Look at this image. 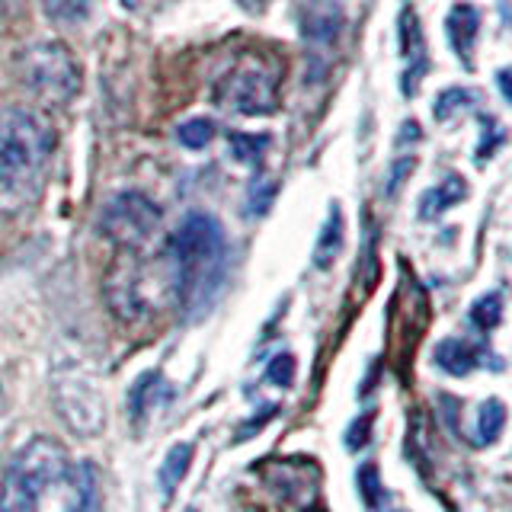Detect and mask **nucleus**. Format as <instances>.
Returning <instances> with one entry per match:
<instances>
[{
  "mask_svg": "<svg viewBox=\"0 0 512 512\" xmlns=\"http://www.w3.org/2000/svg\"><path fill=\"white\" fill-rule=\"evenodd\" d=\"M93 464H74L55 439H32L13 455L0 490V512H96Z\"/></svg>",
  "mask_w": 512,
  "mask_h": 512,
  "instance_id": "f257e3e1",
  "label": "nucleus"
},
{
  "mask_svg": "<svg viewBox=\"0 0 512 512\" xmlns=\"http://www.w3.org/2000/svg\"><path fill=\"white\" fill-rule=\"evenodd\" d=\"M228 244L221 224L205 212H189L167 244V272L176 301L189 314L208 308L224 282Z\"/></svg>",
  "mask_w": 512,
  "mask_h": 512,
  "instance_id": "f03ea898",
  "label": "nucleus"
},
{
  "mask_svg": "<svg viewBox=\"0 0 512 512\" xmlns=\"http://www.w3.org/2000/svg\"><path fill=\"white\" fill-rule=\"evenodd\" d=\"M55 132L42 116L29 109L0 112V205L20 212L42 192L48 160H52Z\"/></svg>",
  "mask_w": 512,
  "mask_h": 512,
  "instance_id": "7ed1b4c3",
  "label": "nucleus"
},
{
  "mask_svg": "<svg viewBox=\"0 0 512 512\" xmlns=\"http://www.w3.org/2000/svg\"><path fill=\"white\" fill-rule=\"evenodd\" d=\"M20 80L29 93H36L45 103L71 100L80 87V71L74 55L61 42L29 45L20 55Z\"/></svg>",
  "mask_w": 512,
  "mask_h": 512,
  "instance_id": "20e7f679",
  "label": "nucleus"
},
{
  "mask_svg": "<svg viewBox=\"0 0 512 512\" xmlns=\"http://www.w3.org/2000/svg\"><path fill=\"white\" fill-rule=\"evenodd\" d=\"M218 103L237 116H266L276 109V74L263 61H240L218 84Z\"/></svg>",
  "mask_w": 512,
  "mask_h": 512,
  "instance_id": "39448f33",
  "label": "nucleus"
},
{
  "mask_svg": "<svg viewBox=\"0 0 512 512\" xmlns=\"http://www.w3.org/2000/svg\"><path fill=\"white\" fill-rule=\"evenodd\" d=\"M160 224V212L151 199H144L141 192H122L103 212V228L106 234L122 247H141L148 244L151 234Z\"/></svg>",
  "mask_w": 512,
  "mask_h": 512,
  "instance_id": "423d86ee",
  "label": "nucleus"
},
{
  "mask_svg": "<svg viewBox=\"0 0 512 512\" xmlns=\"http://www.w3.org/2000/svg\"><path fill=\"white\" fill-rule=\"evenodd\" d=\"M448 39H452V48L458 52V58H464V64L471 68V55H474V42H477V29H480V13L471 4H458L452 13H448Z\"/></svg>",
  "mask_w": 512,
  "mask_h": 512,
  "instance_id": "0eeeda50",
  "label": "nucleus"
},
{
  "mask_svg": "<svg viewBox=\"0 0 512 512\" xmlns=\"http://www.w3.org/2000/svg\"><path fill=\"white\" fill-rule=\"evenodd\" d=\"M400 32H404V55H407V64L413 61V71L404 77V93H416V80L423 77L426 71V45H423V32H420V20H416L413 10H404L400 13Z\"/></svg>",
  "mask_w": 512,
  "mask_h": 512,
  "instance_id": "6e6552de",
  "label": "nucleus"
},
{
  "mask_svg": "<svg viewBox=\"0 0 512 512\" xmlns=\"http://www.w3.org/2000/svg\"><path fill=\"white\" fill-rule=\"evenodd\" d=\"M167 394H170V391H167L164 378H160V372H144V375L132 384V391H128V413H132V420L141 426V423L154 413L157 400H164Z\"/></svg>",
  "mask_w": 512,
  "mask_h": 512,
  "instance_id": "1a4fd4ad",
  "label": "nucleus"
},
{
  "mask_svg": "<svg viewBox=\"0 0 512 512\" xmlns=\"http://www.w3.org/2000/svg\"><path fill=\"white\" fill-rule=\"evenodd\" d=\"M432 362H436L445 375H455V378H464L471 375L477 368V349H471L468 343L461 340H442L436 346V352H432Z\"/></svg>",
  "mask_w": 512,
  "mask_h": 512,
  "instance_id": "9d476101",
  "label": "nucleus"
},
{
  "mask_svg": "<svg viewBox=\"0 0 512 512\" xmlns=\"http://www.w3.org/2000/svg\"><path fill=\"white\" fill-rule=\"evenodd\" d=\"M343 234H346L343 212H340V205H333L327 221H324V231H320V237H317V247H314V266L317 269H330L333 266V260L343 250Z\"/></svg>",
  "mask_w": 512,
  "mask_h": 512,
  "instance_id": "9b49d317",
  "label": "nucleus"
},
{
  "mask_svg": "<svg viewBox=\"0 0 512 512\" xmlns=\"http://www.w3.org/2000/svg\"><path fill=\"white\" fill-rule=\"evenodd\" d=\"M189 464H192V445L189 442L173 445L167 452L164 464H160V471H157V484H160V493H164V500H170V496L176 493V487L186 480Z\"/></svg>",
  "mask_w": 512,
  "mask_h": 512,
  "instance_id": "f8f14e48",
  "label": "nucleus"
},
{
  "mask_svg": "<svg viewBox=\"0 0 512 512\" xmlns=\"http://www.w3.org/2000/svg\"><path fill=\"white\" fill-rule=\"evenodd\" d=\"M464 199V180L461 176H448V180L436 189H429L420 202V218H439L445 208H452Z\"/></svg>",
  "mask_w": 512,
  "mask_h": 512,
  "instance_id": "ddd939ff",
  "label": "nucleus"
},
{
  "mask_svg": "<svg viewBox=\"0 0 512 512\" xmlns=\"http://www.w3.org/2000/svg\"><path fill=\"white\" fill-rule=\"evenodd\" d=\"M503 426H506V407L503 400L490 397L484 407L477 413V445H493L496 439L503 436Z\"/></svg>",
  "mask_w": 512,
  "mask_h": 512,
  "instance_id": "4468645a",
  "label": "nucleus"
},
{
  "mask_svg": "<svg viewBox=\"0 0 512 512\" xmlns=\"http://www.w3.org/2000/svg\"><path fill=\"white\" fill-rule=\"evenodd\" d=\"M500 320H503V298H500V292H490V295L474 301L471 324L477 330H496V327H500Z\"/></svg>",
  "mask_w": 512,
  "mask_h": 512,
  "instance_id": "2eb2a0df",
  "label": "nucleus"
},
{
  "mask_svg": "<svg viewBox=\"0 0 512 512\" xmlns=\"http://www.w3.org/2000/svg\"><path fill=\"white\" fill-rule=\"evenodd\" d=\"M228 144H231V151H234V157L240 160V164H256L260 160V154L266 151V144H269V138L266 135H244V132H234L231 138H228Z\"/></svg>",
  "mask_w": 512,
  "mask_h": 512,
  "instance_id": "dca6fc26",
  "label": "nucleus"
},
{
  "mask_svg": "<svg viewBox=\"0 0 512 512\" xmlns=\"http://www.w3.org/2000/svg\"><path fill=\"white\" fill-rule=\"evenodd\" d=\"M42 7L58 23H77L90 13V0H42Z\"/></svg>",
  "mask_w": 512,
  "mask_h": 512,
  "instance_id": "f3484780",
  "label": "nucleus"
},
{
  "mask_svg": "<svg viewBox=\"0 0 512 512\" xmlns=\"http://www.w3.org/2000/svg\"><path fill=\"white\" fill-rule=\"evenodd\" d=\"M176 138H180V144H186V148H205V144L215 138V122L189 119V122H183L180 128H176Z\"/></svg>",
  "mask_w": 512,
  "mask_h": 512,
  "instance_id": "a211bd4d",
  "label": "nucleus"
},
{
  "mask_svg": "<svg viewBox=\"0 0 512 512\" xmlns=\"http://www.w3.org/2000/svg\"><path fill=\"white\" fill-rule=\"evenodd\" d=\"M356 477H359V490H362V500H365V506H368V509L381 506V480H378L375 464H362Z\"/></svg>",
  "mask_w": 512,
  "mask_h": 512,
  "instance_id": "6ab92c4d",
  "label": "nucleus"
},
{
  "mask_svg": "<svg viewBox=\"0 0 512 512\" xmlns=\"http://www.w3.org/2000/svg\"><path fill=\"white\" fill-rule=\"evenodd\" d=\"M471 103H474L471 90H445L436 103V119H452L461 106H471Z\"/></svg>",
  "mask_w": 512,
  "mask_h": 512,
  "instance_id": "aec40b11",
  "label": "nucleus"
},
{
  "mask_svg": "<svg viewBox=\"0 0 512 512\" xmlns=\"http://www.w3.org/2000/svg\"><path fill=\"white\" fill-rule=\"evenodd\" d=\"M266 378L272 384H279V388H292V381H295V359L288 356V352H282V356H276V359L269 362Z\"/></svg>",
  "mask_w": 512,
  "mask_h": 512,
  "instance_id": "412c9836",
  "label": "nucleus"
},
{
  "mask_svg": "<svg viewBox=\"0 0 512 512\" xmlns=\"http://www.w3.org/2000/svg\"><path fill=\"white\" fill-rule=\"evenodd\" d=\"M186 512H199V509H186Z\"/></svg>",
  "mask_w": 512,
  "mask_h": 512,
  "instance_id": "4be33fe9",
  "label": "nucleus"
}]
</instances>
